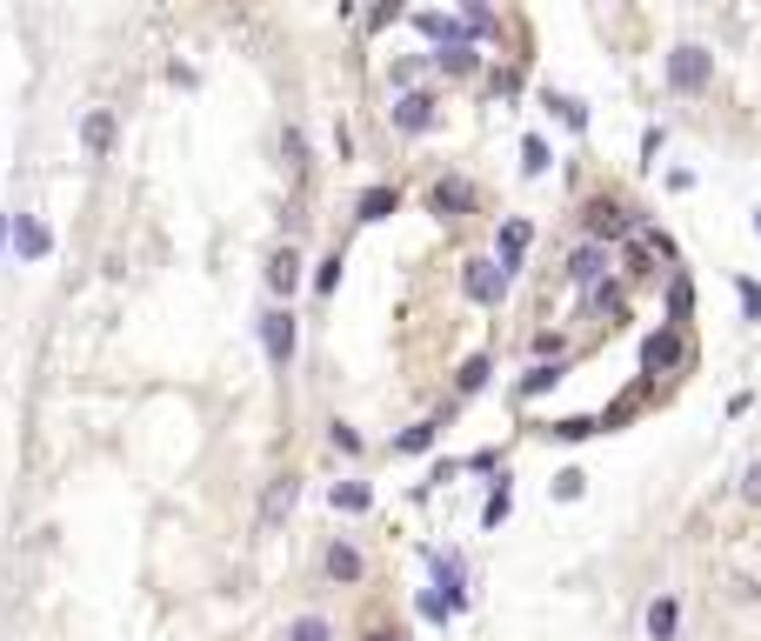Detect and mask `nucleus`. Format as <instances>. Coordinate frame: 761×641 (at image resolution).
Instances as JSON below:
<instances>
[{
	"label": "nucleus",
	"instance_id": "f257e3e1",
	"mask_svg": "<svg viewBox=\"0 0 761 641\" xmlns=\"http://www.w3.org/2000/svg\"><path fill=\"white\" fill-rule=\"evenodd\" d=\"M682 368H695V341H689V328H661L641 341V374L648 381H661V374H682Z\"/></svg>",
	"mask_w": 761,
	"mask_h": 641
},
{
	"label": "nucleus",
	"instance_id": "f03ea898",
	"mask_svg": "<svg viewBox=\"0 0 761 641\" xmlns=\"http://www.w3.org/2000/svg\"><path fill=\"white\" fill-rule=\"evenodd\" d=\"M581 227H587V240H595V248H608V240L635 234L641 221H635V207H628V201H608V194H595V201L581 207Z\"/></svg>",
	"mask_w": 761,
	"mask_h": 641
},
{
	"label": "nucleus",
	"instance_id": "7ed1b4c3",
	"mask_svg": "<svg viewBox=\"0 0 761 641\" xmlns=\"http://www.w3.org/2000/svg\"><path fill=\"white\" fill-rule=\"evenodd\" d=\"M708 80H715V54L708 47H674L668 54V88L674 94H702Z\"/></svg>",
	"mask_w": 761,
	"mask_h": 641
},
{
	"label": "nucleus",
	"instance_id": "20e7f679",
	"mask_svg": "<svg viewBox=\"0 0 761 641\" xmlns=\"http://www.w3.org/2000/svg\"><path fill=\"white\" fill-rule=\"evenodd\" d=\"M388 121H394V134H428V127H435V94H428V88L401 94V101L388 108Z\"/></svg>",
	"mask_w": 761,
	"mask_h": 641
},
{
	"label": "nucleus",
	"instance_id": "39448f33",
	"mask_svg": "<svg viewBox=\"0 0 761 641\" xmlns=\"http://www.w3.org/2000/svg\"><path fill=\"white\" fill-rule=\"evenodd\" d=\"M428 207H435L441 221H461V214H474V181H461V175H441V181L428 188Z\"/></svg>",
	"mask_w": 761,
	"mask_h": 641
},
{
	"label": "nucleus",
	"instance_id": "423d86ee",
	"mask_svg": "<svg viewBox=\"0 0 761 641\" xmlns=\"http://www.w3.org/2000/svg\"><path fill=\"white\" fill-rule=\"evenodd\" d=\"M261 348H268L275 368L294 361V314H288V307H268V314H261Z\"/></svg>",
	"mask_w": 761,
	"mask_h": 641
},
{
	"label": "nucleus",
	"instance_id": "0eeeda50",
	"mask_svg": "<svg viewBox=\"0 0 761 641\" xmlns=\"http://www.w3.org/2000/svg\"><path fill=\"white\" fill-rule=\"evenodd\" d=\"M568 281L587 294V288H602L608 281V248H595V240H581V248L568 255Z\"/></svg>",
	"mask_w": 761,
	"mask_h": 641
},
{
	"label": "nucleus",
	"instance_id": "6e6552de",
	"mask_svg": "<svg viewBox=\"0 0 761 641\" xmlns=\"http://www.w3.org/2000/svg\"><path fill=\"white\" fill-rule=\"evenodd\" d=\"M461 288H468V301L494 307L501 288H507V274H501V261H468V268H461Z\"/></svg>",
	"mask_w": 761,
	"mask_h": 641
},
{
	"label": "nucleus",
	"instance_id": "1a4fd4ad",
	"mask_svg": "<svg viewBox=\"0 0 761 641\" xmlns=\"http://www.w3.org/2000/svg\"><path fill=\"white\" fill-rule=\"evenodd\" d=\"M528 240H535V227H528V221H507V227L494 234V261H501V274H515V268H522Z\"/></svg>",
	"mask_w": 761,
	"mask_h": 641
},
{
	"label": "nucleus",
	"instance_id": "9d476101",
	"mask_svg": "<svg viewBox=\"0 0 761 641\" xmlns=\"http://www.w3.org/2000/svg\"><path fill=\"white\" fill-rule=\"evenodd\" d=\"M428 60H435L448 80H468V74H481V47H474V41H461V47H435Z\"/></svg>",
	"mask_w": 761,
	"mask_h": 641
},
{
	"label": "nucleus",
	"instance_id": "9b49d317",
	"mask_svg": "<svg viewBox=\"0 0 761 641\" xmlns=\"http://www.w3.org/2000/svg\"><path fill=\"white\" fill-rule=\"evenodd\" d=\"M327 575H334V582H342V588H355V582L368 575V561H361V548H348V541H334V548H327Z\"/></svg>",
	"mask_w": 761,
	"mask_h": 641
},
{
	"label": "nucleus",
	"instance_id": "f8f14e48",
	"mask_svg": "<svg viewBox=\"0 0 761 641\" xmlns=\"http://www.w3.org/2000/svg\"><path fill=\"white\" fill-rule=\"evenodd\" d=\"M47 248H54V234H47L34 214H21V221H14V255H21V261H41Z\"/></svg>",
	"mask_w": 761,
	"mask_h": 641
},
{
	"label": "nucleus",
	"instance_id": "ddd939ff",
	"mask_svg": "<svg viewBox=\"0 0 761 641\" xmlns=\"http://www.w3.org/2000/svg\"><path fill=\"white\" fill-rule=\"evenodd\" d=\"M689 320H695V281L668 274V328H689Z\"/></svg>",
	"mask_w": 761,
	"mask_h": 641
},
{
	"label": "nucleus",
	"instance_id": "4468645a",
	"mask_svg": "<svg viewBox=\"0 0 761 641\" xmlns=\"http://www.w3.org/2000/svg\"><path fill=\"white\" fill-rule=\"evenodd\" d=\"M674 628H682V601L654 595V601H648V634H654V641H674Z\"/></svg>",
	"mask_w": 761,
	"mask_h": 641
},
{
	"label": "nucleus",
	"instance_id": "2eb2a0df",
	"mask_svg": "<svg viewBox=\"0 0 761 641\" xmlns=\"http://www.w3.org/2000/svg\"><path fill=\"white\" fill-rule=\"evenodd\" d=\"M294 502H301V481H294V474H281V481H275V488H268V502H261V521L275 528V521H281V515H288Z\"/></svg>",
	"mask_w": 761,
	"mask_h": 641
},
{
	"label": "nucleus",
	"instance_id": "dca6fc26",
	"mask_svg": "<svg viewBox=\"0 0 761 641\" xmlns=\"http://www.w3.org/2000/svg\"><path fill=\"white\" fill-rule=\"evenodd\" d=\"M401 207V188H368L361 201H355V221H388Z\"/></svg>",
	"mask_w": 761,
	"mask_h": 641
},
{
	"label": "nucleus",
	"instance_id": "f3484780",
	"mask_svg": "<svg viewBox=\"0 0 761 641\" xmlns=\"http://www.w3.org/2000/svg\"><path fill=\"white\" fill-rule=\"evenodd\" d=\"M294 281H301V255H294V248H275V255H268V288L288 294Z\"/></svg>",
	"mask_w": 761,
	"mask_h": 641
},
{
	"label": "nucleus",
	"instance_id": "a211bd4d",
	"mask_svg": "<svg viewBox=\"0 0 761 641\" xmlns=\"http://www.w3.org/2000/svg\"><path fill=\"white\" fill-rule=\"evenodd\" d=\"M80 140H88V154H108V147H114V114L94 108L88 121H80Z\"/></svg>",
	"mask_w": 761,
	"mask_h": 641
},
{
	"label": "nucleus",
	"instance_id": "6ab92c4d",
	"mask_svg": "<svg viewBox=\"0 0 761 641\" xmlns=\"http://www.w3.org/2000/svg\"><path fill=\"white\" fill-rule=\"evenodd\" d=\"M561 374H568V361H535V368L522 374V401H535V394H548V387H555Z\"/></svg>",
	"mask_w": 761,
	"mask_h": 641
},
{
	"label": "nucleus",
	"instance_id": "aec40b11",
	"mask_svg": "<svg viewBox=\"0 0 761 641\" xmlns=\"http://www.w3.org/2000/svg\"><path fill=\"white\" fill-rule=\"evenodd\" d=\"M334 508H342V515H368V508H374L368 481H334Z\"/></svg>",
	"mask_w": 761,
	"mask_h": 641
},
{
	"label": "nucleus",
	"instance_id": "412c9836",
	"mask_svg": "<svg viewBox=\"0 0 761 641\" xmlns=\"http://www.w3.org/2000/svg\"><path fill=\"white\" fill-rule=\"evenodd\" d=\"M435 582L448 588V608H461V601H468V588H461V561H455V554H435Z\"/></svg>",
	"mask_w": 761,
	"mask_h": 641
},
{
	"label": "nucleus",
	"instance_id": "4be33fe9",
	"mask_svg": "<svg viewBox=\"0 0 761 641\" xmlns=\"http://www.w3.org/2000/svg\"><path fill=\"white\" fill-rule=\"evenodd\" d=\"M435 435H441V421H414V428L394 441V454H428V448H435Z\"/></svg>",
	"mask_w": 761,
	"mask_h": 641
},
{
	"label": "nucleus",
	"instance_id": "5701e85b",
	"mask_svg": "<svg viewBox=\"0 0 761 641\" xmlns=\"http://www.w3.org/2000/svg\"><path fill=\"white\" fill-rule=\"evenodd\" d=\"M288 641H334V628L321 615H301V621H288Z\"/></svg>",
	"mask_w": 761,
	"mask_h": 641
},
{
	"label": "nucleus",
	"instance_id": "b1692460",
	"mask_svg": "<svg viewBox=\"0 0 761 641\" xmlns=\"http://www.w3.org/2000/svg\"><path fill=\"white\" fill-rule=\"evenodd\" d=\"M555 435L561 441H587V435H602V421L595 415H568V421H555Z\"/></svg>",
	"mask_w": 761,
	"mask_h": 641
},
{
	"label": "nucleus",
	"instance_id": "393cba45",
	"mask_svg": "<svg viewBox=\"0 0 761 641\" xmlns=\"http://www.w3.org/2000/svg\"><path fill=\"white\" fill-rule=\"evenodd\" d=\"M522 168H528V175H548V140H541V134L522 140Z\"/></svg>",
	"mask_w": 761,
	"mask_h": 641
},
{
	"label": "nucleus",
	"instance_id": "a878e982",
	"mask_svg": "<svg viewBox=\"0 0 761 641\" xmlns=\"http://www.w3.org/2000/svg\"><path fill=\"white\" fill-rule=\"evenodd\" d=\"M548 108H555V114H561V121H568L574 134L587 127V108H581V101H568V94H548Z\"/></svg>",
	"mask_w": 761,
	"mask_h": 641
},
{
	"label": "nucleus",
	"instance_id": "bb28decb",
	"mask_svg": "<svg viewBox=\"0 0 761 641\" xmlns=\"http://www.w3.org/2000/svg\"><path fill=\"white\" fill-rule=\"evenodd\" d=\"M507 508H515V502H507V481H501V488L488 495V508H481V521H488V528H501V521H507Z\"/></svg>",
	"mask_w": 761,
	"mask_h": 641
},
{
	"label": "nucleus",
	"instance_id": "cd10ccee",
	"mask_svg": "<svg viewBox=\"0 0 761 641\" xmlns=\"http://www.w3.org/2000/svg\"><path fill=\"white\" fill-rule=\"evenodd\" d=\"M281 154H288V168H307V140H301V127L281 134Z\"/></svg>",
	"mask_w": 761,
	"mask_h": 641
},
{
	"label": "nucleus",
	"instance_id": "c85d7f7f",
	"mask_svg": "<svg viewBox=\"0 0 761 641\" xmlns=\"http://www.w3.org/2000/svg\"><path fill=\"white\" fill-rule=\"evenodd\" d=\"M461 27H468V41H474V34H494V14H488V8H481V0H474V8H468V14H461Z\"/></svg>",
	"mask_w": 761,
	"mask_h": 641
},
{
	"label": "nucleus",
	"instance_id": "c756f323",
	"mask_svg": "<svg viewBox=\"0 0 761 641\" xmlns=\"http://www.w3.org/2000/svg\"><path fill=\"white\" fill-rule=\"evenodd\" d=\"M481 381H488V361H481V355H474V361H468V368H461V374H455V387H461V394H474V387H481Z\"/></svg>",
	"mask_w": 761,
	"mask_h": 641
},
{
	"label": "nucleus",
	"instance_id": "7c9ffc66",
	"mask_svg": "<svg viewBox=\"0 0 761 641\" xmlns=\"http://www.w3.org/2000/svg\"><path fill=\"white\" fill-rule=\"evenodd\" d=\"M314 288H321V294H334V288H342V255H327V261H321V274H314Z\"/></svg>",
	"mask_w": 761,
	"mask_h": 641
},
{
	"label": "nucleus",
	"instance_id": "2f4dec72",
	"mask_svg": "<svg viewBox=\"0 0 761 641\" xmlns=\"http://www.w3.org/2000/svg\"><path fill=\"white\" fill-rule=\"evenodd\" d=\"M581 481H587L581 468H561V474H555V495H561V502H574V495H581Z\"/></svg>",
	"mask_w": 761,
	"mask_h": 641
},
{
	"label": "nucleus",
	"instance_id": "473e14b6",
	"mask_svg": "<svg viewBox=\"0 0 761 641\" xmlns=\"http://www.w3.org/2000/svg\"><path fill=\"white\" fill-rule=\"evenodd\" d=\"M327 441H334V448H342V454H361V435H355L348 421H334V435H327Z\"/></svg>",
	"mask_w": 761,
	"mask_h": 641
},
{
	"label": "nucleus",
	"instance_id": "72a5a7b5",
	"mask_svg": "<svg viewBox=\"0 0 761 641\" xmlns=\"http://www.w3.org/2000/svg\"><path fill=\"white\" fill-rule=\"evenodd\" d=\"M421 615H428V621H448L455 608H448V595H435V588H428V595H421Z\"/></svg>",
	"mask_w": 761,
	"mask_h": 641
},
{
	"label": "nucleus",
	"instance_id": "f704fd0d",
	"mask_svg": "<svg viewBox=\"0 0 761 641\" xmlns=\"http://www.w3.org/2000/svg\"><path fill=\"white\" fill-rule=\"evenodd\" d=\"M741 502L761 508V461H748V474H741Z\"/></svg>",
	"mask_w": 761,
	"mask_h": 641
},
{
	"label": "nucleus",
	"instance_id": "c9c22d12",
	"mask_svg": "<svg viewBox=\"0 0 761 641\" xmlns=\"http://www.w3.org/2000/svg\"><path fill=\"white\" fill-rule=\"evenodd\" d=\"M735 294H741V314H748V320H761V288H754V281H741Z\"/></svg>",
	"mask_w": 761,
	"mask_h": 641
},
{
	"label": "nucleus",
	"instance_id": "e433bc0d",
	"mask_svg": "<svg viewBox=\"0 0 761 641\" xmlns=\"http://www.w3.org/2000/svg\"><path fill=\"white\" fill-rule=\"evenodd\" d=\"M361 641H407V634H401V628H368Z\"/></svg>",
	"mask_w": 761,
	"mask_h": 641
},
{
	"label": "nucleus",
	"instance_id": "4c0bfd02",
	"mask_svg": "<svg viewBox=\"0 0 761 641\" xmlns=\"http://www.w3.org/2000/svg\"><path fill=\"white\" fill-rule=\"evenodd\" d=\"M8 234H14V214H0V248H8Z\"/></svg>",
	"mask_w": 761,
	"mask_h": 641
},
{
	"label": "nucleus",
	"instance_id": "58836bf2",
	"mask_svg": "<svg viewBox=\"0 0 761 641\" xmlns=\"http://www.w3.org/2000/svg\"><path fill=\"white\" fill-rule=\"evenodd\" d=\"M754 234H761V214H754Z\"/></svg>",
	"mask_w": 761,
	"mask_h": 641
}]
</instances>
